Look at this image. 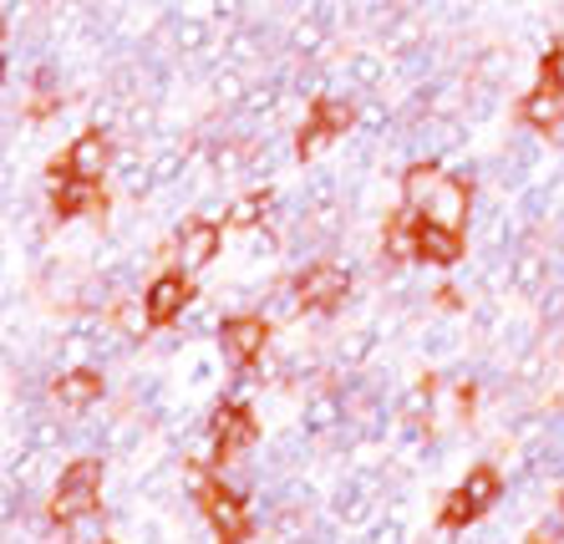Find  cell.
<instances>
[{
    "instance_id": "cell-1",
    "label": "cell",
    "mask_w": 564,
    "mask_h": 544,
    "mask_svg": "<svg viewBox=\"0 0 564 544\" xmlns=\"http://www.w3.org/2000/svg\"><path fill=\"white\" fill-rule=\"evenodd\" d=\"M97 504H102V464H97V458H77V464H66L62 478H56L46 519L62 524V530H72V524H82L87 514H97Z\"/></svg>"
},
{
    "instance_id": "cell-2",
    "label": "cell",
    "mask_w": 564,
    "mask_h": 544,
    "mask_svg": "<svg viewBox=\"0 0 564 544\" xmlns=\"http://www.w3.org/2000/svg\"><path fill=\"white\" fill-rule=\"evenodd\" d=\"M499 493H503V478H499V468H488V464H478L468 478H463L458 489L443 499V509H437V524H443L447 534H458V530H468V524H478V519L488 514V509L499 504Z\"/></svg>"
},
{
    "instance_id": "cell-3",
    "label": "cell",
    "mask_w": 564,
    "mask_h": 544,
    "mask_svg": "<svg viewBox=\"0 0 564 544\" xmlns=\"http://www.w3.org/2000/svg\"><path fill=\"white\" fill-rule=\"evenodd\" d=\"M519 118H524L529 128H539V133L564 128V52L560 46L539 62V87L519 102Z\"/></svg>"
},
{
    "instance_id": "cell-4",
    "label": "cell",
    "mask_w": 564,
    "mask_h": 544,
    "mask_svg": "<svg viewBox=\"0 0 564 544\" xmlns=\"http://www.w3.org/2000/svg\"><path fill=\"white\" fill-rule=\"evenodd\" d=\"M356 128V107L346 97H315L311 102V118H305L301 138H295V153L301 159H321L336 138H346Z\"/></svg>"
},
{
    "instance_id": "cell-5",
    "label": "cell",
    "mask_w": 564,
    "mask_h": 544,
    "mask_svg": "<svg viewBox=\"0 0 564 544\" xmlns=\"http://www.w3.org/2000/svg\"><path fill=\"white\" fill-rule=\"evenodd\" d=\"M209 443L214 458H235V453H250L260 443V423H254V407L245 398H229L214 407L209 417Z\"/></svg>"
},
{
    "instance_id": "cell-6",
    "label": "cell",
    "mask_w": 564,
    "mask_h": 544,
    "mask_svg": "<svg viewBox=\"0 0 564 544\" xmlns=\"http://www.w3.org/2000/svg\"><path fill=\"white\" fill-rule=\"evenodd\" d=\"M295 295H301V311L315 316H336L351 295V270L346 265H311L295 275Z\"/></svg>"
},
{
    "instance_id": "cell-7",
    "label": "cell",
    "mask_w": 564,
    "mask_h": 544,
    "mask_svg": "<svg viewBox=\"0 0 564 544\" xmlns=\"http://www.w3.org/2000/svg\"><path fill=\"white\" fill-rule=\"evenodd\" d=\"M264 341H270V316L264 311H250V316H229L219 326V346H224V361L250 372L254 361L264 357Z\"/></svg>"
},
{
    "instance_id": "cell-8",
    "label": "cell",
    "mask_w": 564,
    "mask_h": 544,
    "mask_svg": "<svg viewBox=\"0 0 564 544\" xmlns=\"http://www.w3.org/2000/svg\"><path fill=\"white\" fill-rule=\"evenodd\" d=\"M107 168H112V138L102 128H93L52 163V178H102Z\"/></svg>"
},
{
    "instance_id": "cell-9",
    "label": "cell",
    "mask_w": 564,
    "mask_h": 544,
    "mask_svg": "<svg viewBox=\"0 0 564 544\" xmlns=\"http://www.w3.org/2000/svg\"><path fill=\"white\" fill-rule=\"evenodd\" d=\"M194 301V285H188V270H169V275L148 280L143 291V316L153 326H173V320H184V306Z\"/></svg>"
},
{
    "instance_id": "cell-10",
    "label": "cell",
    "mask_w": 564,
    "mask_h": 544,
    "mask_svg": "<svg viewBox=\"0 0 564 544\" xmlns=\"http://www.w3.org/2000/svg\"><path fill=\"white\" fill-rule=\"evenodd\" d=\"M468 204H473V184L463 178V173H443L433 184V194L422 199V219H437V225L447 229H463L468 225Z\"/></svg>"
},
{
    "instance_id": "cell-11",
    "label": "cell",
    "mask_w": 564,
    "mask_h": 544,
    "mask_svg": "<svg viewBox=\"0 0 564 544\" xmlns=\"http://www.w3.org/2000/svg\"><path fill=\"white\" fill-rule=\"evenodd\" d=\"M219 239H224V229L219 225H209V219H188L184 229H178V239H173V260H178V270H204L219 254Z\"/></svg>"
},
{
    "instance_id": "cell-12",
    "label": "cell",
    "mask_w": 564,
    "mask_h": 544,
    "mask_svg": "<svg viewBox=\"0 0 564 544\" xmlns=\"http://www.w3.org/2000/svg\"><path fill=\"white\" fill-rule=\"evenodd\" d=\"M52 214L56 219H77V214H107V194L102 178H62L52 194Z\"/></svg>"
},
{
    "instance_id": "cell-13",
    "label": "cell",
    "mask_w": 564,
    "mask_h": 544,
    "mask_svg": "<svg viewBox=\"0 0 564 544\" xmlns=\"http://www.w3.org/2000/svg\"><path fill=\"white\" fill-rule=\"evenodd\" d=\"M346 417H351L346 398H336V392H321V398L305 402V412H301V433H305V438H336V433L346 427Z\"/></svg>"
},
{
    "instance_id": "cell-14",
    "label": "cell",
    "mask_w": 564,
    "mask_h": 544,
    "mask_svg": "<svg viewBox=\"0 0 564 544\" xmlns=\"http://www.w3.org/2000/svg\"><path fill=\"white\" fill-rule=\"evenodd\" d=\"M417 260L427 265H458L463 260V235L437 225V219H417Z\"/></svg>"
},
{
    "instance_id": "cell-15",
    "label": "cell",
    "mask_w": 564,
    "mask_h": 544,
    "mask_svg": "<svg viewBox=\"0 0 564 544\" xmlns=\"http://www.w3.org/2000/svg\"><path fill=\"white\" fill-rule=\"evenodd\" d=\"M52 402H62V407H93V402H102V377L93 372V367H72V372H62L52 382Z\"/></svg>"
},
{
    "instance_id": "cell-16",
    "label": "cell",
    "mask_w": 564,
    "mask_h": 544,
    "mask_svg": "<svg viewBox=\"0 0 564 544\" xmlns=\"http://www.w3.org/2000/svg\"><path fill=\"white\" fill-rule=\"evenodd\" d=\"M270 214H275V194H270V188H254V194H239V199L229 204L224 225L229 229H260Z\"/></svg>"
},
{
    "instance_id": "cell-17",
    "label": "cell",
    "mask_w": 564,
    "mask_h": 544,
    "mask_svg": "<svg viewBox=\"0 0 564 544\" xmlns=\"http://www.w3.org/2000/svg\"><path fill=\"white\" fill-rule=\"evenodd\" d=\"M381 254H387V260H412V254H417V225H412L408 214H392V219H387Z\"/></svg>"
},
{
    "instance_id": "cell-18",
    "label": "cell",
    "mask_w": 564,
    "mask_h": 544,
    "mask_svg": "<svg viewBox=\"0 0 564 544\" xmlns=\"http://www.w3.org/2000/svg\"><path fill=\"white\" fill-rule=\"evenodd\" d=\"M346 77H351V87H361V93H371V87H381V77H387V62L371 52H356L351 62H346Z\"/></svg>"
},
{
    "instance_id": "cell-19",
    "label": "cell",
    "mask_w": 564,
    "mask_h": 544,
    "mask_svg": "<svg viewBox=\"0 0 564 544\" xmlns=\"http://www.w3.org/2000/svg\"><path fill=\"white\" fill-rule=\"evenodd\" d=\"M422 351H427V357H447V351H458V326H453V320H433L427 336H422Z\"/></svg>"
},
{
    "instance_id": "cell-20",
    "label": "cell",
    "mask_w": 564,
    "mask_h": 544,
    "mask_svg": "<svg viewBox=\"0 0 564 544\" xmlns=\"http://www.w3.org/2000/svg\"><path fill=\"white\" fill-rule=\"evenodd\" d=\"M529 544H564V514L539 519V530L529 534Z\"/></svg>"
}]
</instances>
